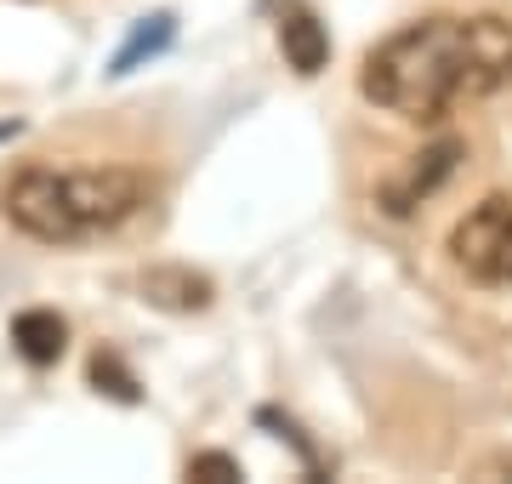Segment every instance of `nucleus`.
I'll use <instances>...</instances> for the list:
<instances>
[{
	"instance_id": "nucleus-1",
	"label": "nucleus",
	"mask_w": 512,
	"mask_h": 484,
	"mask_svg": "<svg viewBox=\"0 0 512 484\" xmlns=\"http://www.w3.org/2000/svg\"><path fill=\"white\" fill-rule=\"evenodd\" d=\"M512 86V18L495 12H433L376 40L359 69V92L393 120L410 126H439L461 103Z\"/></svg>"
},
{
	"instance_id": "nucleus-2",
	"label": "nucleus",
	"mask_w": 512,
	"mask_h": 484,
	"mask_svg": "<svg viewBox=\"0 0 512 484\" xmlns=\"http://www.w3.org/2000/svg\"><path fill=\"white\" fill-rule=\"evenodd\" d=\"M148 205V177L131 166H35L12 171L0 194L6 223L35 245H86L126 228Z\"/></svg>"
},
{
	"instance_id": "nucleus-3",
	"label": "nucleus",
	"mask_w": 512,
	"mask_h": 484,
	"mask_svg": "<svg viewBox=\"0 0 512 484\" xmlns=\"http://www.w3.org/2000/svg\"><path fill=\"white\" fill-rule=\"evenodd\" d=\"M450 257L478 285H512V194L478 200L450 234Z\"/></svg>"
},
{
	"instance_id": "nucleus-4",
	"label": "nucleus",
	"mask_w": 512,
	"mask_h": 484,
	"mask_svg": "<svg viewBox=\"0 0 512 484\" xmlns=\"http://www.w3.org/2000/svg\"><path fill=\"white\" fill-rule=\"evenodd\" d=\"M456 166H461V137H439L433 149L410 154L399 171H387L382 183H376V205H382L387 217H410L421 200H433V194L450 183Z\"/></svg>"
},
{
	"instance_id": "nucleus-5",
	"label": "nucleus",
	"mask_w": 512,
	"mask_h": 484,
	"mask_svg": "<svg viewBox=\"0 0 512 484\" xmlns=\"http://www.w3.org/2000/svg\"><path fill=\"white\" fill-rule=\"evenodd\" d=\"M12 348H18L23 365L46 371V365H57L63 348H69V325H63V314H52V308H23V314L12 319Z\"/></svg>"
},
{
	"instance_id": "nucleus-6",
	"label": "nucleus",
	"mask_w": 512,
	"mask_h": 484,
	"mask_svg": "<svg viewBox=\"0 0 512 484\" xmlns=\"http://www.w3.org/2000/svg\"><path fill=\"white\" fill-rule=\"evenodd\" d=\"M137 291H143V302L171 308V314H200V308H211V280L194 274V268H148L143 280H137Z\"/></svg>"
},
{
	"instance_id": "nucleus-7",
	"label": "nucleus",
	"mask_w": 512,
	"mask_h": 484,
	"mask_svg": "<svg viewBox=\"0 0 512 484\" xmlns=\"http://www.w3.org/2000/svg\"><path fill=\"white\" fill-rule=\"evenodd\" d=\"M279 46H285V63H291L296 75H319L330 63V35H325V23L313 18V12H285L279 18Z\"/></svg>"
},
{
	"instance_id": "nucleus-8",
	"label": "nucleus",
	"mask_w": 512,
	"mask_h": 484,
	"mask_svg": "<svg viewBox=\"0 0 512 484\" xmlns=\"http://www.w3.org/2000/svg\"><path fill=\"white\" fill-rule=\"evenodd\" d=\"M177 40V18L171 12H154V18H137L131 23V35H126V46L109 57V75L120 80V75H131V69H143L148 57H160L165 46Z\"/></svg>"
},
{
	"instance_id": "nucleus-9",
	"label": "nucleus",
	"mask_w": 512,
	"mask_h": 484,
	"mask_svg": "<svg viewBox=\"0 0 512 484\" xmlns=\"http://www.w3.org/2000/svg\"><path fill=\"white\" fill-rule=\"evenodd\" d=\"M92 388L120 399V405H137V399H143V393H137V376H131L126 365H120V354H109V348L92 354Z\"/></svg>"
},
{
	"instance_id": "nucleus-10",
	"label": "nucleus",
	"mask_w": 512,
	"mask_h": 484,
	"mask_svg": "<svg viewBox=\"0 0 512 484\" xmlns=\"http://www.w3.org/2000/svg\"><path fill=\"white\" fill-rule=\"evenodd\" d=\"M188 479H205V484H234L245 479V467L228 456V450H200V456H188Z\"/></svg>"
},
{
	"instance_id": "nucleus-11",
	"label": "nucleus",
	"mask_w": 512,
	"mask_h": 484,
	"mask_svg": "<svg viewBox=\"0 0 512 484\" xmlns=\"http://www.w3.org/2000/svg\"><path fill=\"white\" fill-rule=\"evenodd\" d=\"M12 131H18V120H0V143H6V137H12Z\"/></svg>"
}]
</instances>
